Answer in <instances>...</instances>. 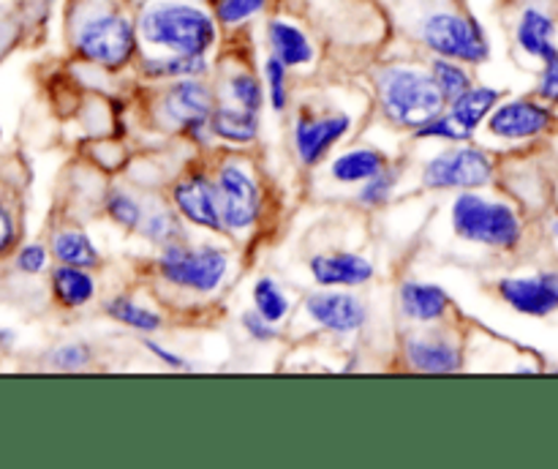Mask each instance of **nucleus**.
Masks as SVG:
<instances>
[{
	"mask_svg": "<svg viewBox=\"0 0 558 469\" xmlns=\"http://www.w3.org/2000/svg\"><path fill=\"white\" fill-rule=\"evenodd\" d=\"M452 229L463 240L490 245V249H515L521 240V218L505 202H488L480 194H461L452 202Z\"/></svg>",
	"mask_w": 558,
	"mask_h": 469,
	"instance_id": "obj_3",
	"label": "nucleus"
},
{
	"mask_svg": "<svg viewBox=\"0 0 558 469\" xmlns=\"http://www.w3.org/2000/svg\"><path fill=\"white\" fill-rule=\"evenodd\" d=\"M417 36L439 58L463 60V63H485L490 55V44L480 22L474 16L461 14V11H428L420 20Z\"/></svg>",
	"mask_w": 558,
	"mask_h": 469,
	"instance_id": "obj_4",
	"label": "nucleus"
},
{
	"mask_svg": "<svg viewBox=\"0 0 558 469\" xmlns=\"http://www.w3.org/2000/svg\"><path fill=\"white\" fill-rule=\"evenodd\" d=\"M430 74H434L436 85H439L441 96H445L447 104H452L456 98H461L463 93L472 87V80H469L466 69H463V65H458V60L436 58L434 65H430Z\"/></svg>",
	"mask_w": 558,
	"mask_h": 469,
	"instance_id": "obj_26",
	"label": "nucleus"
},
{
	"mask_svg": "<svg viewBox=\"0 0 558 469\" xmlns=\"http://www.w3.org/2000/svg\"><path fill=\"white\" fill-rule=\"evenodd\" d=\"M16 267H20L22 273H27V276L41 273L44 267H47V249L38 243H31L25 245V249H20V254H16Z\"/></svg>",
	"mask_w": 558,
	"mask_h": 469,
	"instance_id": "obj_37",
	"label": "nucleus"
},
{
	"mask_svg": "<svg viewBox=\"0 0 558 469\" xmlns=\"http://www.w3.org/2000/svg\"><path fill=\"white\" fill-rule=\"evenodd\" d=\"M172 200L178 211L189 218L191 224L205 229H221V207H218V189L202 175L180 180L172 189Z\"/></svg>",
	"mask_w": 558,
	"mask_h": 469,
	"instance_id": "obj_13",
	"label": "nucleus"
},
{
	"mask_svg": "<svg viewBox=\"0 0 558 469\" xmlns=\"http://www.w3.org/2000/svg\"><path fill=\"white\" fill-rule=\"evenodd\" d=\"M537 91L545 101H558V52L550 60H545V71L539 76Z\"/></svg>",
	"mask_w": 558,
	"mask_h": 469,
	"instance_id": "obj_40",
	"label": "nucleus"
},
{
	"mask_svg": "<svg viewBox=\"0 0 558 469\" xmlns=\"http://www.w3.org/2000/svg\"><path fill=\"white\" fill-rule=\"evenodd\" d=\"M392 185H396V172L381 169L376 178L365 180L363 191H360V200H363L365 205H385L392 194Z\"/></svg>",
	"mask_w": 558,
	"mask_h": 469,
	"instance_id": "obj_34",
	"label": "nucleus"
},
{
	"mask_svg": "<svg viewBox=\"0 0 558 469\" xmlns=\"http://www.w3.org/2000/svg\"><path fill=\"white\" fill-rule=\"evenodd\" d=\"M352 129L349 115H330V118H300L294 125V147L305 167H314L325 158V153Z\"/></svg>",
	"mask_w": 558,
	"mask_h": 469,
	"instance_id": "obj_12",
	"label": "nucleus"
},
{
	"mask_svg": "<svg viewBox=\"0 0 558 469\" xmlns=\"http://www.w3.org/2000/svg\"><path fill=\"white\" fill-rule=\"evenodd\" d=\"M494 175V161L480 147H452L425 164L423 180L428 189H480Z\"/></svg>",
	"mask_w": 558,
	"mask_h": 469,
	"instance_id": "obj_7",
	"label": "nucleus"
},
{
	"mask_svg": "<svg viewBox=\"0 0 558 469\" xmlns=\"http://www.w3.org/2000/svg\"><path fill=\"white\" fill-rule=\"evenodd\" d=\"M554 115L548 107L537 101H510L490 115L488 125L501 140H529L543 134L550 125Z\"/></svg>",
	"mask_w": 558,
	"mask_h": 469,
	"instance_id": "obj_14",
	"label": "nucleus"
},
{
	"mask_svg": "<svg viewBox=\"0 0 558 469\" xmlns=\"http://www.w3.org/2000/svg\"><path fill=\"white\" fill-rule=\"evenodd\" d=\"M52 292L58 298V303L76 309V305L90 303L93 294H96V281L87 273V267L60 265L52 273Z\"/></svg>",
	"mask_w": 558,
	"mask_h": 469,
	"instance_id": "obj_20",
	"label": "nucleus"
},
{
	"mask_svg": "<svg viewBox=\"0 0 558 469\" xmlns=\"http://www.w3.org/2000/svg\"><path fill=\"white\" fill-rule=\"evenodd\" d=\"M407 358L425 374H450L461 369V349L441 336H412L407 341Z\"/></svg>",
	"mask_w": 558,
	"mask_h": 469,
	"instance_id": "obj_16",
	"label": "nucleus"
},
{
	"mask_svg": "<svg viewBox=\"0 0 558 469\" xmlns=\"http://www.w3.org/2000/svg\"><path fill=\"white\" fill-rule=\"evenodd\" d=\"M267 41H270L272 55L287 65H308L314 60L308 36L287 20H272L267 25Z\"/></svg>",
	"mask_w": 558,
	"mask_h": 469,
	"instance_id": "obj_19",
	"label": "nucleus"
},
{
	"mask_svg": "<svg viewBox=\"0 0 558 469\" xmlns=\"http://www.w3.org/2000/svg\"><path fill=\"white\" fill-rule=\"evenodd\" d=\"M52 254L58 256L60 265H76V267H93L98 265V251L93 240L85 232H74L65 229L58 232L52 240Z\"/></svg>",
	"mask_w": 558,
	"mask_h": 469,
	"instance_id": "obj_25",
	"label": "nucleus"
},
{
	"mask_svg": "<svg viewBox=\"0 0 558 469\" xmlns=\"http://www.w3.org/2000/svg\"><path fill=\"white\" fill-rule=\"evenodd\" d=\"M136 31L129 16L118 11H104V14L87 16L76 31V52L85 60L107 69H118L134 55Z\"/></svg>",
	"mask_w": 558,
	"mask_h": 469,
	"instance_id": "obj_5",
	"label": "nucleus"
},
{
	"mask_svg": "<svg viewBox=\"0 0 558 469\" xmlns=\"http://www.w3.org/2000/svg\"><path fill=\"white\" fill-rule=\"evenodd\" d=\"M276 322L265 320V316L259 314V311H245L243 314V327L251 333V338H256V341H270V338H276Z\"/></svg>",
	"mask_w": 558,
	"mask_h": 469,
	"instance_id": "obj_39",
	"label": "nucleus"
},
{
	"mask_svg": "<svg viewBox=\"0 0 558 469\" xmlns=\"http://www.w3.org/2000/svg\"><path fill=\"white\" fill-rule=\"evenodd\" d=\"M107 213L125 229H136L142 224V207L125 191H112L107 196Z\"/></svg>",
	"mask_w": 558,
	"mask_h": 469,
	"instance_id": "obj_30",
	"label": "nucleus"
},
{
	"mask_svg": "<svg viewBox=\"0 0 558 469\" xmlns=\"http://www.w3.org/2000/svg\"><path fill=\"white\" fill-rule=\"evenodd\" d=\"M16 234H20V229H16L14 213H11V207L5 202H0V256L14 249Z\"/></svg>",
	"mask_w": 558,
	"mask_h": 469,
	"instance_id": "obj_38",
	"label": "nucleus"
},
{
	"mask_svg": "<svg viewBox=\"0 0 558 469\" xmlns=\"http://www.w3.org/2000/svg\"><path fill=\"white\" fill-rule=\"evenodd\" d=\"M267 0H221L218 3V22H223V25H240V22L251 20L254 14H259L262 9H265Z\"/></svg>",
	"mask_w": 558,
	"mask_h": 469,
	"instance_id": "obj_31",
	"label": "nucleus"
},
{
	"mask_svg": "<svg viewBox=\"0 0 558 469\" xmlns=\"http://www.w3.org/2000/svg\"><path fill=\"white\" fill-rule=\"evenodd\" d=\"M107 311H109V316H114V320L123 322V325L136 327V330L153 333V330H158V327H161V320H158L156 311L142 309L140 303H134V300H129V298L109 300Z\"/></svg>",
	"mask_w": 558,
	"mask_h": 469,
	"instance_id": "obj_27",
	"label": "nucleus"
},
{
	"mask_svg": "<svg viewBox=\"0 0 558 469\" xmlns=\"http://www.w3.org/2000/svg\"><path fill=\"white\" fill-rule=\"evenodd\" d=\"M515 38L521 44L523 52H529L532 58L550 60L558 52L556 47V20L545 9L537 5H529L523 9L521 20H518Z\"/></svg>",
	"mask_w": 558,
	"mask_h": 469,
	"instance_id": "obj_17",
	"label": "nucleus"
},
{
	"mask_svg": "<svg viewBox=\"0 0 558 469\" xmlns=\"http://www.w3.org/2000/svg\"><path fill=\"white\" fill-rule=\"evenodd\" d=\"M145 74L153 80H189V76H202L207 71L205 55H183L174 52L167 58L145 60Z\"/></svg>",
	"mask_w": 558,
	"mask_h": 469,
	"instance_id": "obj_24",
	"label": "nucleus"
},
{
	"mask_svg": "<svg viewBox=\"0 0 558 469\" xmlns=\"http://www.w3.org/2000/svg\"><path fill=\"white\" fill-rule=\"evenodd\" d=\"M499 294L526 316H548L558 311V273L545 270L537 276L501 278Z\"/></svg>",
	"mask_w": 558,
	"mask_h": 469,
	"instance_id": "obj_9",
	"label": "nucleus"
},
{
	"mask_svg": "<svg viewBox=\"0 0 558 469\" xmlns=\"http://www.w3.org/2000/svg\"><path fill=\"white\" fill-rule=\"evenodd\" d=\"M308 316L332 333H354L365 325L368 311L357 294L347 292H319L305 300Z\"/></svg>",
	"mask_w": 558,
	"mask_h": 469,
	"instance_id": "obj_11",
	"label": "nucleus"
},
{
	"mask_svg": "<svg viewBox=\"0 0 558 469\" xmlns=\"http://www.w3.org/2000/svg\"><path fill=\"white\" fill-rule=\"evenodd\" d=\"M140 33L153 47L205 55L216 44V20L191 3H156L142 14Z\"/></svg>",
	"mask_w": 558,
	"mask_h": 469,
	"instance_id": "obj_1",
	"label": "nucleus"
},
{
	"mask_svg": "<svg viewBox=\"0 0 558 469\" xmlns=\"http://www.w3.org/2000/svg\"><path fill=\"white\" fill-rule=\"evenodd\" d=\"M87 360H90V352H87L85 344H63V347H58L52 352V365L63 371L82 369Z\"/></svg>",
	"mask_w": 558,
	"mask_h": 469,
	"instance_id": "obj_36",
	"label": "nucleus"
},
{
	"mask_svg": "<svg viewBox=\"0 0 558 469\" xmlns=\"http://www.w3.org/2000/svg\"><path fill=\"white\" fill-rule=\"evenodd\" d=\"M311 273L322 287H360L371 281L374 265L365 256L338 251V254H319L311 260Z\"/></svg>",
	"mask_w": 558,
	"mask_h": 469,
	"instance_id": "obj_15",
	"label": "nucleus"
},
{
	"mask_svg": "<svg viewBox=\"0 0 558 469\" xmlns=\"http://www.w3.org/2000/svg\"><path fill=\"white\" fill-rule=\"evenodd\" d=\"M420 136H434V140H452V142H466L472 136V131L463 129L452 115H439L430 123H425L423 129H417Z\"/></svg>",
	"mask_w": 558,
	"mask_h": 469,
	"instance_id": "obj_32",
	"label": "nucleus"
},
{
	"mask_svg": "<svg viewBox=\"0 0 558 469\" xmlns=\"http://www.w3.org/2000/svg\"><path fill=\"white\" fill-rule=\"evenodd\" d=\"M163 107H167L169 118L183 125L191 136H199L202 140V131L210 129L213 96L196 76L174 82L172 91L167 93Z\"/></svg>",
	"mask_w": 558,
	"mask_h": 469,
	"instance_id": "obj_10",
	"label": "nucleus"
},
{
	"mask_svg": "<svg viewBox=\"0 0 558 469\" xmlns=\"http://www.w3.org/2000/svg\"><path fill=\"white\" fill-rule=\"evenodd\" d=\"M554 234H556V238H558V218H556V221H554Z\"/></svg>",
	"mask_w": 558,
	"mask_h": 469,
	"instance_id": "obj_42",
	"label": "nucleus"
},
{
	"mask_svg": "<svg viewBox=\"0 0 558 469\" xmlns=\"http://www.w3.org/2000/svg\"><path fill=\"white\" fill-rule=\"evenodd\" d=\"M385 156L379 151H352L336 158L330 172L341 183H365V180L376 178L385 169Z\"/></svg>",
	"mask_w": 558,
	"mask_h": 469,
	"instance_id": "obj_23",
	"label": "nucleus"
},
{
	"mask_svg": "<svg viewBox=\"0 0 558 469\" xmlns=\"http://www.w3.org/2000/svg\"><path fill=\"white\" fill-rule=\"evenodd\" d=\"M161 276L178 287L194 289V292H213L221 287L227 276L229 256L221 249H183V245H167L158 260Z\"/></svg>",
	"mask_w": 558,
	"mask_h": 469,
	"instance_id": "obj_6",
	"label": "nucleus"
},
{
	"mask_svg": "<svg viewBox=\"0 0 558 469\" xmlns=\"http://www.w3.org/2000/svg\"><path fill=\"white\" fill-rule=\"evenodd\" d=\"M227 91H229V96L234 98V104H238V107L248 109V112H259L262 109L259 82H256L251 74H245V71H238V74L229 76Z\"/></svg>",
	"mask_w": 558,
	"mask_h": 469,
	"instance_id": "obj_29",
	"label": "nucleus"
},
{
	"mask_svg": "<svg viewBox=\"0 0 558 469\" xmlns=\"http://www.w3.org/2000/svg\"><path fill=\"white\" fill-rule=\"evenodd\" d=\"M254 305L265 320L281 322L289 311V298L272 278H259L254 284Z\"/></svg>",
	"mask_w": 558,
	"mask_h": 469,
	"instance_id": "obj_28",
	"label": "nucleus"
},
{
	"mask_svg": "<svg viewBox=\"0 0 558 469\" xmlns=\"http://www.w3.org/2000/svg\"><path fill=\"white\" fill-rule=\"evenodd\" d=\"M265 74H267V85H270V101H272V109H287V63H281V60L272 55V58H267L265 63Z\"/></svg>",
	"mask_w": 558,
	"mask_h": 469,
	"instance_id": "obj_33",
	"label": "nucleus"
},
{
	"mask_svg": "<svg viewBox=\"0 0 558 469\" xmlns=\"http://www.w3.org/2000/svg\"><path fill=\"white\" fill-rule=\"evenodd\" d=\"M210 131L218 140L248 145V142H254L256 134H259V120H256V112H248V109L243 107H218L213 109Z\"/></svg>",
	"mask_w": 558,
	"mask_h": 469,
	"instance_id": "obj_21",
	"label": "nucleus"
},
{
	"mask_svg": "<svg viewBox=\"0 0 558 469\" xmlns=\"http://www.w3.org/2000/svg\"><path fill=\"white\" fill-rule=\"evenodd\" d=\"M218 207L227 229H248L259 218V189L251 172L240 164H223L218 172Z\"/></svg>",
	"mask_w": 558,
	"mask_h": 469,
	"instance_id": "obj_8",
	"label": "nucleus"
},
{
	"mask_svg": "<svg viewBox=\"0 0 558 469\" xmlns=\"http://www.w3.org/2000/svg\"><path fill=\"white\" fill-rule=\"evenodd\" d=\"M147 349H150V352H156L158 358H161L167 365H174V369H189V363H185L183 358H178V354H174V352H167V349L158 347V344L147 341Z\"/></svg>",
	"mask_w": 558,
	"mask_h": 469,
	"instance_id": "obj_41",
	"label": "nucleus"
},
{
	"mask_svg": "<svg viewBox=\"0 0 558 469\" xmlns=\"http://www.w3.org/2000/svg\"><path fill=\"white\" fill-rule=\"evenodd\" d=\"M174 234H178V221H174L172 213H153L145 221V238H150L153 243H169Z\"/></svg>",
	"mask_w": 558,
	"mask_h": 469,
	"instance_id": "obj_35",
	"label": "nucleus"
},
{
	"mask_svg": "<svg viewBox=\"0 0 558 469\" xmlns=\"http://www.w3.org/2000/svg\"><path fill=\"white\" fill-rule=\"evenodd\" d=\"M450 309V298L441 287L425 281H407L401 287V311L409 320L436 322Z\"/></svg>",
	"mask_w": 558,
	"mask_h": 469,
	"instance_id": "obj_18",
	"label": "nucleus"
},
{
	"mask_svg": "<svg viewBox=\"0 0 558 469\" xmlns=\"http://www.w3.org/2000/svg\"><path fill=\"white\" fill-rule=\"evenodd\" d=\"M379 96L385 115L407 129H423L445 109V96L434 74L414 69H390L379 80Z\"/></svg>",
	"mask_w": 558,
	"mask_h": 469,
	"instance_id": "obj_2",
	"label": "nucleus"
},
{
	"mask_svg": "<svg viewBox=\"0 0 558 469\" xmlns=\"http://www.w3.org/2000/svg\"><path fill=\"white\" fill-rule=\"evenodd\" d=\"M499 101V91L494 87H469L461 98L450 104V115L463 125L466 131H474L485 118L490 115V109Z\"/></svg>",
	"mask_w": 558,
	"mask_h": 469,
	"instance_id": "obj_22",
	"label": "nucleus"
}]
</instances>
